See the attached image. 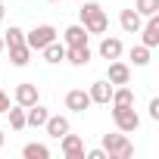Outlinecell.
<instances>
[{"label": "cell", "mask_w": 159, "mask_h": 159, "mask_svg": "<svg viewBox=\"0 0 159 159\" xmlns=\"http://www.w3.org/2000/svg\"><path fill=\"white\" fill-rule=\"evenodd\" d=\"M100 56L103 59H119L122 56V41L119 38H103L100 41Z\"/></svg>", "instance_id": "16"}, {"label": "cell", "mask_w": 159, "mask_h": 159, "mask_svg": "<svg viewBox=\"0 0 159 159\" xmlns=\"http://www.w3.org/2000/svg\"><path fill=\"white\" fill-rule=\"evenodd\" d=\"M50 41H56V28H53V25H38V28H31V31L25 34V44L31 47V53H34V50H44Z\"/></svg>", "instance_id": "4"}, {"label": "cell", "mask_w": 159, "mask_h": 159, "mask_svg": "<svg viewBox=\"0 0 159 159\" xmlns=\"http://www.w3.org/2000/svg\"><path fill=\"white\" fill-rule=\"evenodd\" d=\"M22 156L25 159H50V150L44 143H25L22 147Z\"/></svg>", "instance_id": "21"}, {"label": "cell", "mask_w": 159, "mask_h": 159, "mask_svg": "<svg viewBox=\"0 0 159 159\" xmlns=\"http://www.w3.org/2000/svg\"><path fill=\"white\" fill-rule=\"evenodd\" d=\"M47 109L41 106V103H34V106H28L25 109V128H44V122H47Z\"/></svg>", "instance_id": "12"}, {"label": "cell", "mask_w": 159, "mask_h": 159, "mask_svg": "<svg viewBox=\"0 0 159 159\" xmlns=\"http://www.w3.org/2000/svg\"><path fill=\"white\" fill-rule=\"evenodd\" d=\"M16 103L19 106H34V103H41V94H38V88L31 84V81H25V84H19L16 88Z\"/></svg>", "instance_id": "8"}, {"label": "cell", "mask_w": 159, "mask_h": 159, "mask_svg": "<svg viewBox=\"0 0 159 159\" xmlns=\"http://www.w3.org/2000/svg\"><path fill=\"white\" fill-rule=\"evenodd\" d=\"M91 106H94V103H91L88 91H81V88H75V91L66 94V109H72V112H84V109H91Z\"/></svg>", "instance_id": "7"}, {"label": "cell", "mask_w": 159, "mask_h": 159, "mask_svg": "<svg viewBox=\"0 0 159 159\" xmlns=\"http://www.w3.org/2000/svg\"><path fill=\"white\" fill-rule=\"evenodd\" d=\"M112 122L122 134H134L140 128V116L134 112V106H112Z\"/></svg>", "instance_id": "3"}, {"label": "cell", "mask_w": 159, "mask_h": 159, "mask_svg": "<svg viewBox=\"0 0 159 159\" xmlns=\"http://www.w3.org/2000/svg\"><path fill=\"white\" fill-rule=\"evenodd\" d=\"M0 147H3V131H0Z\"/></svg>", "instance_id": "30"}, {"label": "cell", "mask_w": 159, "mask_h": 159, "mask_svg": "<svg viewBox=\"0 0 159 159\" xmlns=\"http://www.w3.org/2000/svg\"><path fill=\"white\" fill-rule=\"evenodd\" d=\"M7 109H10V97L0 91V112H7Z\"/></svg>", "instance_id": "27"}, {"label": "cell", "mask_w": 159, "mask_h": 159, "mask_svg": "<svg viewBox=\"0 0 159 159\" xmlns=\"http://www.w3.org/2000/svg\"><path fill=\"white\" fill-rule=\"evenodd\" d=\"M3 16H7V7H3V3H0V22H3Z\"/></svg>", "instance_id": "28"}, {"label": "cell", "mask_w": 159, "mask_h": 159, "mask_svg": "<svg viewBox=\"0 0 159 159\" xmlns=\"http://www.w3.org/2000/svg\"><path fill=\"white\" fill-rule=\"evenodd\" d=\"M47 3H56V0H47Z\"/></svg>", "instance_id": "31"}, {"label": "cell", "mask_w": 159, "mask_h": 159, "mask_svg": "<svg viewBox=\"0 0 159 159\" xmlns=\"http://www.w3.org/2000/svg\"><path fill=\"white\" fill-rule=\"evenodd\" d=\"M59 147H62V153H66V159H84V140L78 137V134H62L59 137Z\"/></svg>", "instance_id": "6"}, {"label": "cell", "mask_w": 159, "mask_h": 159, "mask_svg": "<svg viewBox=\"0 0 159 159\" xmlns=\"http://www.w3.org/2000/svg\"><path fill=\"white\" fill-rule=\"evenodd\" d=\"M112 88H116V84H109L106 78H103V81H94V84H91V91H88L91 103H103V106H106V103H109V97H112Z\"/></svg>", "instance_id": "10"}, {"label": "cell", "mask_w": 159, "mask_h": 159, "mask_svg": "<svg viewBox=\"0 0 159 159\" xmlns=\"http://www.w3.org/2000/svg\"><path fill=\"white\" fill-rule=\"evenodd\" d=\"M28 59H31V47H28V44L10 47V62H13V66H28Z\"/></svg>", "instance_id": "18"}, {"label": "cell", "mask_w": 159, "mask_h": 159, "mask_svg": "<svg viewBox=\"0 0 159 159\" xmlns=\"http://www.w3.org/2000/svg\"><path fill=\"white\" fill-rule=\"evenodd\" d=\"M131 59H134V66H147L150 62V47H143V44L131 47Z\"/></svg>", "instance_id": "24"}, {"label": "cell", "mask_w": 159, "mask_h": 159, "mask_svg": "<svg viewBox=\"0 0 159 159\" xmlns=\"http://www.w3.org/2000/svg\"><path fill=\"white\" fill-rule=\"evenodd\" d=\"M7 116H10V128H13V131H22V128H25V106L16 103V106L7 109Z\"/></svg>", "instance_id": "20"}, {"label": "cell", "mask_w": 159, "mask_h": 159, "mask_svg": "<svg viewBox=\"0 0 159 159\" xmlns=\"http://www.w3.org/2000/svg\"><path fill=\"white\" fill-rule=\"evenodd\" d=\"M84 156H88V159H109V156H106V150H88Z\"/></svg>", "instance_id": "26"}, {"label": "cell", "mask_w": 159, "mask_h": 159, "mask_svg": "<svg viewBox=\"0 0 159 159\" xmlns=\"http://www.w3.org/2000/svg\"><path fill=\"white\" fill-rule=\"evenodd\" d=\"M103 150L109 159H131L134 156V143L119 131V134H103Z\"/></svg>", "instance_id": "2"}, {"label": "cell", "mask_w": 159, "mask_h": 159, "mask_svg": "<svg viewBox=\"0 0 159 159\" xmlns=\"http://www.w3.org/2000/svg\"><path fill=\"white\" fill-rule=\"evenodd\" d=\"M3 47H7V44H3V34H0V53H3Z\"/></svg>", "instance_id": "29"}, {"label": "cell", "mask_w": 159, "mask_h": 159, "mask_svg": "<svg viewBox=\"0 0 159 159\" xmlns=\"http://www.w3.org/2000/svg\"><path fill=\"white\" fill-rule=\"evenodd\" d=\"M106 81L109 84H128L131 81V69L119 59H109V75H106Z\"/></svg>", "instance_id": "9"}, {"label": "cell", "mask_w": 159, "mask_h": 159, "mask_svg": "<svg viewBox=\"0 0 159 159\" xmlns=\"http://www.w3.org/2000/svg\"><path fill=\"white\" fill-rule=\"evenodd\" d=\"M119 25H122V31H128V34H137V31H140V25H143V16H140L137 10H122V16H119Z\"/></svg>", "instance_id": "11"}, {"label": "cell", "mask_w": 159, "mask_h": 159, "mask_svg": "<svg viewBox=\"0 0 159 159\" xmlns=\"http://www.w3.org/2000/svg\"><path fill=\"white\" fill-rule=\"evenodd\" d=\"M134 10H137L140 16H156V13H159V0H137Z\"/></svg>", "instance_id": "23"}, {"label": "cell", "mask_w": 159, "mask_h": 159, "mask_svg": "<svg viewBox=\"0 0 159 159\" xmlns=\"http://www.w3.org/2000/svg\"><path fill=\"white\" fill-rule=\"evenodd\" d=\"M78 16H81V25L88 28V34H103L109 28V19H106V13H103L100 3H81Z\"/></svg>", "instance_id": "1"}, {"label": "cell", "mask_w": 159, "mask_h": 159, "mask_svg": "<svg viewBox=\"0 0 159 159\" xmlns=\"http://www.w3.org/2000/svg\"><path fill=\"white\" fill-rule=\"evenodd\" d=\"M137 34H140V44L143 47H150V50L159 47V13L156 16H147V25H140Z\"/></svg>", "instance_id": "5"}, {"label": "cell", "mask_w": 159, "mask_h": 159, "mask_svg": "<svg viewBox=\"0 0 159 159\" xmlns=\"http://www.w3.org/2000/svg\"><path fill=\"white\" fill-rule=\"evenodd\" d=\"M41 53H44V59H47V62H62V59H66V44L50 41V44H47Z\"/></svg>", "instance_id": "19"}, {"label": "cell", "mask_w": 159, "mask_h": 159, "mask_svg": "<svg viewBox=\"0 0 159 159\" xmlns=\"http://www.w3.org/2000/svg\"><path fill=\"white\" fill-rule=\"evenodd\" d=\"M109 103H112V106H134V94H131V88H125V84L112 88V97H109Z\"/></svg>", "instance_id": "17"}, {"label": "cell", "mask_w": 159, "mask_h": 159, "mask_svg": "<svg viewBox=\"0 0 159 159\" xmlns=\"http://www.w3.org/2000/svg\"><path fill=\"white\" fill-rule=\"evenodd\" d=\"M62 38H66V47H84L88 44V28L84 25H69Z\"/></svg>", "instance_id": "13"}, {"label": "cell", "mask_w": 159, "mask_h": 159, "mask_svg": "<svg viewBox=\"0 0 159 159\" xmlns=\"http://www.w3.org/2000/svg\"><path fill=\"white\" fill-rule=\"evenodd\" d=\"M66 62H72V66H88L91 62V47L84 44V47H66Z\"/></svg>", "instance_id": "15"}, {"label": "cell", "mask_w": 159, "mask_h": 159, "mask_svg": "<svg viewBox=\"0 0 159 159\" xmlns=\"http://www.w3.org/2000/svg\"><path fill=\"white\" fill-rule=\"evenodd\" d=\"M44 128H47V134H50V137H56V140H59V137L69 131V119H66V116H47Z\"/></svg>", "instance_id": "14"}, {"label": "cell", "mask_w": 159, "mask_h": 159, "mask_svg": "<svg viewBox=\"0 0 159 159\" xmlns=\"http://www.w3.org/2000/svg\"><path fill=\"white\" fill-rule=\"evenodd\" d=\"M150 119H153V122H159V100H156V97L150 100Z\"/></svg>", "instance_id": "25"}, {"label": "cell", "mask_w": 159, "mask_h": 159, "mask_svg": "<svg viewBox=\"0 0 159 159\" xmlns=\"http://www.w3.org/2000/svg\"><path fill=\"white\" fill-rule=\"evenodd\" d=\"M3 44H7V47H16V44H25V31H22L19 25H10V28L3 31Z\"/></svg>", "instance_id": "22"}]
</instances>
